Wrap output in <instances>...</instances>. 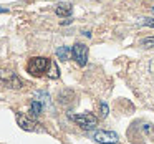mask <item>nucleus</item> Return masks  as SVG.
Returning a JSON list of instances; mask_svg holds the SVG:
<instances>
[{
  "label": "nucleus",
  "instance_id": "nucleus-1",
  "mask_svg": "<svg viewBox=\"0 0 154 144\" xmlns=\"http://www.w3.org/2000/svg\"><path fill=\"white\" fill-rule=\"evenodd\" d=\"M51 60L45 57H33L27 61V71L35 78H40L43 75H48V70H50Z\"/></svg>",
  "mask_w": 154,
  "mask_h": 144
},
{
  "label": "nucleus",
  "instance_id": "nucleus-13",
  "mask_svg": "<svg viewBox=\"0 0 154 144\" xmlns=\"http://www.w3.org/2000/svg\"><path fill=\"white\" fill-rule=\"evenodd\" d=\"M141 23L146 25V27L154 28V18H143V20H141Z\"/></svg>",
  "mask_w": 154,
  "mask_h": 144
},
{
  "label": "nucleus",
  "instance_id": "nucleus-8",
  "mask_svg": "<svg viewBox=\"0 0 154 144\" xmlns=\"http://www.w3.org/2000/svg\"><path fill=\"white\" fill-rule=\"evenodd\" d=\"M43 109V104H42L40 100H33L30 104V116H38Z\"/></svg>",
  "mask_w": 154,
  "mask_h": 144
},
{
  "label": "nucleus",
  "instance_id": "nucleus-6",
  "mask_svg": "<svg viewBox=\"0 0 154 144\" xmlns=\"http://www.w3.org/2000/svg\"><path fill=\"white\" fill-rule=\"evenodd\" d=\"M93 139L100 144H116L119 141V137L114 131H96Z\"/></svg>",
  "mask_w": 154,
  "mask_h": 144
},
{
  "label": "nucleus",
  "instance_id": "nucleus-2",
  "mask_svg": "<svg viewBox=\"0 0 154 144\" xmlns=\"http://www.w3.org/2000/svg\"><path fill=\"white\" fill-rule=\"evenodd\" d=\"M70 118L83 129H94L98 124V118L91 113H81V114H70Z\"/></svg>",
  "mask_w": 154,
  "mask_h": 144
},
{
  "label": "nucleus",
  "instance_id": "nucleus-14",
  "mask_svg": "<svg viewBox=\"0 0 154 144\" xmlns=\"http://www.w3.org/2000/svg\"><path fill=\"white\" fill-rule=\"evenodd\" d=\"M8 8H4V7H0V14H7Z\"/></svg>",
  "mask_w": 154,
  "mask_h": 144
},
{
  "label": "nucleus",
  "instance_id": "nucleus-10",
  "mask_svg": "<svg viewBox=\"0 0 154 144\" xmlns=\"http://www.w3.org/2000/svg\"><path fill=\"white\" fill-rule=\"evenodd\" d=\"M47 76L51 78V80H55V78L60 76V70H58L57 63H55L53 60H51V65H50V70H48V75H47Z\"/></svg>",
  "mask_w": 154,
  "mask_h": 144
},
{
  "label": "nucleus",
  "instance_id": "nucleus-4",
  "mask_svg": "<svg viewBox=\"0 0 154 144\" xmlns=\"http://www.w3.org/2000/svg\"><path fill=\"white\" fill-rule=\"evenodd\" d=\"M71 55L76 60V63L80 66H85L88 63V47L83 43H75L73 48H71Z\"/></svg>",
  "mask_w": 154,
  "mask_h": 144
},
{
  "label": "nucleus",
  "instance_id": "nucleus-9",
  "mask_svg": "<svg viewBox=\"0 0 154 144\" xmlns=\"http://www.w3.org/2000/svg\"><path fill=\"white\" fill-rule=\"evenodd\" d=\"M70 55H71V48H70V47H60V48L57 50V57L60 58L61 61L70 60Z\"/></svg>",
  "mask_w": 154,
  "mask_h": 144
},
{
  "label": "nucleus",
  "instance_id": "nucleus-5",
  "mask_svg": "<svg viewBox=\"0 0 154 144\" xmlns=\"http://www.w3.org/2000/svg\"><path fill=\"white\" fill-rule=\"evenodd\" d=\"M0 83L5 84L7 88H12V90H20L23 88V81L14 73H0Z\"/></svg>",
  "mask_w": 154,
  "mask_h": 144
},
{
  "label": "nucleus",
  "instance_id": "nucleus-12",
  "mask_svg": "<svg viewBox=\"0 0 154 144\" xmlns=\"http://www.w3.org/2000/svg\"><path fill=\"white\" fill-rule=\"evenodd\" d=\"M100 111H101V119H104V118L108 116V104L106 103H101Z\"/></svg>",
  "mask_w": 154,
  "mask_h": 144
},
{
  "label": "nucleus",
  "instance_id": "nucleus-7",
  "mask_svg": "<svg viewBox=\"0 0 154 144\" xmlns=\"http://www.w3.org/2000/svg\"><path fill=\"white\" fill-rule=\"evenodd\" d=\"M71 12H73V7L68 4H61L57 7V15H60V17H70Z\"/></svg>",
  "mask_w": 154,
  "mask_h": 144
},
{
  "label": "nucleus",
  "instance_id": "nucleus-11",
  "mask_svg": "<svg viewBox=\"0 0 154 144\" xmlns=\"http://www.w3.org/2000/svg\"><path fill=\"white\" fill-rule=\"evenodd\" d=\"M139 45L143 48H154V37H146L139 41Z\"/></svg>",
  "mask_w": 154,
  "mask_h": 144
},
{
  "label": "nucleus",
  "instance_id": "nucleus-3",
  "mask_svg": "<svg viewBox=\"0 0 154 144\" xmlns=\"http://www.w3.org/2000/svg\"><path fill=\"white\" fill-rule=\"evenodd\" d=\"M17 123H18V126H20L22 129L30 131V133H43L45 131L38 121L32 119V118L25 116V114H17Z\"/></svg>",
  "mask_w": 154,
  "mask_h": 144
}]
</instances>
